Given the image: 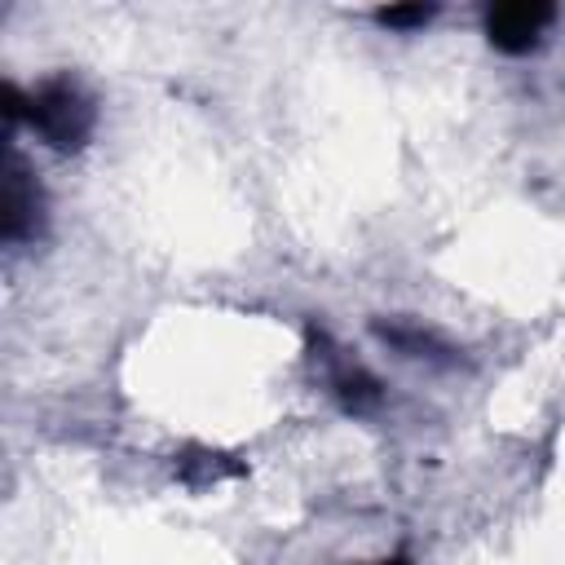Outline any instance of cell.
Instances as JSON below:
<instances>
[{
	"mask_svg": "<svg viewBox=\"0 0 565 565\" xmlns=\"http://www.w3.org/2000/svg\"><path fill=\"white\" fill-rule=\"evenodd\" d=\"M31 124L53 146H75L84 137V128H88V106L71 84H53L31 102Z\"/></svg>",
	"mask_w": 565,
	"mask_h": 565,
	"instance_id": "cell-1",
	"label": "cell"
},
{
	"mask_svg": "<svg viewBox=\"0 0 565 565\" xmlns=\"http://www.w3.org/2000/svg\"><path fill=\"white\" fill-rule=\"evenodd\" d=\"M547 22H552V9L547 4H503V9L490 13L486 31H490V40L499 49L521 53V49H534L539 44V35H543Z\"/></svg>",
	"mask_w": 565,
	"mask_h": 565,
	"instance_id": "cell-2",
	"label": "cell"
},
{
	"mask_svg": "<svg viewBox=\"0 0 565 565\" xmlns=\"http://www.w3.org/2000/svg\"><path fill=\"white\" fill-rule=\"evenodd\" d=\"M380 18L393 22V26H406V22H428L433 9H388V13H380Z\"/></svg>",
	"mask_w": 565,
	"mask_h": 565,
	"instance_id": "cell-3",
	"label": "cell"
}]
</instances>
